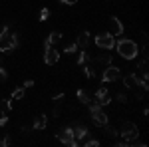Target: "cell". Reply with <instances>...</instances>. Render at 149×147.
<instances>
[{
  "instance_id": "7402d4cb",
  "label": "cell",
  "mask_w": 149,
  "mask_h": 147,
  "mask_svg": "<svg viewBox=\"0 0 149 147\" xmlns=\"http://www.w3.org/2000/svg\"><path fill=\"white\" fill-rule=\"evenodd\" d=\"M0 107H2V111H12V98L10 100H2Z\"/></svg>"
},
{
  "instance_id": "ba28073f",
  "label": "cell",
  "mask_w": 149,
  "mask_h": 147,
  "mask_svg": "<svg viewBox=\"0 0 149 147\" xmlns=\"http://www.w3.org/2000/svg\"><path fill=\"white\" fill-rule=\"evenodd\" d=\"M58 60H60V54H58L56 48H48L46 52H44V62H46L48 66H54V64H58Z\"/></svg>"
},
{
  "instance_id": "83f0119b",
  "label": "cell",
  "mask_w": 149,
  "mask_h": 147,
  "mask_svg": "<svg viewBox=\"0 0 149 147\" xmlns=\"http://www.w3.org/2000/svg\"><path fill=\"white\" fill-rule=\"evenodd\" d=\"M84 76H86V78H90V79L95 76V72H93L92 66H86V68H84Z\"/></svg>"
},
{
  "instance_id": "603a6c76",
  "label": "cell",
  "mask_w": 149,
  "mask_h": 147,
  "mask_svg": "<svg viewBox=\"0 0 149 147\" xmlns=\"http://www.w3.org/2000/svg\"><path fill=\"white\" fill-rule=\"evenodd\" d=\"M76 52H78V44L76 42H72V44H68L64 48V54H76Z\"/></svg>"
},
{
  "instance_id": "5bb4252c",
  "label": "cell",
  "mask_w": 149,
  "mask_h": 147,
  "mask_svg": "<svg viewBox=\"0 0 149 147\" xmlns=\"http://www.w3.org/2000/svg\"><path fill=\"white\" fill-rule=\"evenodd\" d=\"M32 127H34L36 131H40V129H46V127H48V117L44 115V113H42V115H38V117L34 119V125H32Z\"/></svg>"
},
{
  "instance_id": "2e32d148",
  "label": "cell",
  "mask_w": 149,
  "mask_h": 147,
  "mask_svg": "<svg viewBox=\"0 0 149 147\" xmlns=\"http://www.w3.org/2000/svg\"><path fill=\"white\" fill-rule=\"evenodd\" d=\"M81 145H84V147H100L102 143H100L97 139H93V137H90V133H88V135H86L84 139H81Z\"/></svg>"
},
{
  "instance_id": "7a4b0ae2",
  "label": "cell",
  "mask_w": 149,
  "mask_h": 147,
  "mask_svg": "<svg viewBox=\"0 0 149 147\" xmlns=\"http://www.w3.org/2000/svg\"><path fill=\"white\" fill-rule=\"evenodd\" d=\"M119 135H121V139H125L127 143L131 145L135 139L139 137V129L135 123H131V121H123L121 123V129H119Z\"/></svg>"
},
{
  "instance_id": "484cf974",
  "label": "cell",
  "mask_w": 149,
  "mask_h": 147,
  "mask_svg": "<svg viewBox=\"0 0 149 147\" xmlns=\"http://www.w3.org/2000/svg\"><path fill=\"white\" fill-rule=\"evenodd\" d=\"M88 105H90V113H95V111H100V109H102V105L95 102V100H93V102H88Z\"/></svg>"
},
{
  "instance_id": "4dcf8cb0",
  "label": "cell",
  "mask_w": 149,
  "mask_h": 147,
  "mask_svg": "<svg viewBox=\"0 0 149 147\" xmlns=\"http://www.w3.org/2000/svg\"><path fill=\"white\" fill-rule=\"evenodd\" d=\"M115 102L125 103V102H127V95H125V93H117V95H115Z\"/></svg>"
},
{
  "instance_id": "3957f363",
  "label": "cell",
  "mask_w": 149,
  "mask_h": 147,
  "mask_svg": "<svg viewBox=\"0 0 149 147\" xmlns=\"http://www.w3.org/2000/svg\"><path fill=\"white\" fill-rule=\"evenodd\" d=\"M56 137H58V141H62L64 145H68V147H78V145H80L78 139L74 137V129H72V125L62 127V129L56 133Z\"/></svg>"
},
{
  "instance_id": "30bf717a",
  "label": "cell",
  "mask_w": 149,
  "mask_h": 147,
  "mask_svg": "<svg viewBox=\"0 0 149 147\" xmlns=\"http://www.w3.org/2000/svg\"><path fill=\"white\" fill-rule=\"evenodd\" d=\"M72 129H74V137L78 139V143H80L81 139L90 133V131H88V127H86L84 123H74V125H72Z\"/></svg>"
},
{
  "instance_id": "ac0fdd59",
  "label": "cell",
  "mask_w": 149,
  "mask_h": 147,
  "mask_svg": "<svg viewBox=\"0 0 149 147\" xmlns=\"http://www.w3.org/2000/svg\"><path fill=\"white\" fill-rule=\"evenodd\" d=\"M76 98H78V102H80V103H88V102H90V95H88V91H86V90H78V91H76Z\"/></svg>"
},
{
  "instance_id": "5b68a950",
  "label": "cell",
  "mask_w": 149,
  "mask_h": 147,
  "mask_svg": "<svg viewBox=\"0 0 149 147\" xmlns=\"http://www.w3.org/2000/svg\"><path fill=\"white\" fill-rule=\"evenodd\" d=\"M18 46H20V36L14 32V34H10L8 38H4V40L0 42V52H2V54H10Z\"/></svg>"
},
{
  "instance_id": "d6a6232c",
  "label": "cell",
  "mask_w": 149,
  "mask_h": 147,
  "mask_svg": "<svg viewBox=\"0 0 149 147\" xmlns=\"http://www.w3.org/2000/svg\"><path fill=\"white\" fill-rule=\"evenodd\" d=\"M24 88H34V79H26L24 82Z\"/></svg>"
},
{
  "instance_id": "1f68e13d",
  "label": "cell",
  "mask_w": 149,
  "mask_h": 147,
  "mask_svg": "<svg viewBox=\"0 0 149 147\" xmlns=\"http://www.w3.org/2000/svg\"><path fill=\"white\" fill-rule=\"evenodd\" d=\"M60 2H62V4H66V6H74L78 0H60Z\"/></svg>"
},
{
  "instance_id": "e0dca14e",
  "label": "cell",
  "mask_w": 149,
  "mask_h": 147,
  "mask_svg": "<svg viewBox=\"0 0 149 147\" xmlns=\"http://www.w3.org/2000/svg\"><path fill=\"white\" fill-rule=\"evenodd\" d=\"M97 62L103 64V66H109V64L113 62V56H111V54H100V56H97Z\"/></svg>"
},
{
  "instance_id": "52a82bcc",
  "label": "cell",
  "mask_w": 149,
  "mask_h": 147,
  "mask_svg": "<svg viewBox=\"0 0 149 147\" xmlns=\"http://www.w3.org/2000/svg\"><path fill=\"white\" fill-rule=\"evenodd\" d=\"M109 26H111V34L113 36H121L125 32V26H123V22H121L117 16H111V18H109Z\"/></svg>"
},
{
  "instance_id": "9a60e30c",
  "label": "cell",
  "mask_w": 149,
  "mask_h": 147,
  "mask_svg": "<svg viewBox=\"0 0 149 147\" xmlns=\"http://www.w3.org/2000/svg\"><path fill=\"white\" fill-rule=\"evenodd\" d=\"M90 38H92V36H90V32H81L80 38H78V42H76V44H78V48L86 50V48L90 46Z\"/></svg>"
},
{
  "instance_id": "8fae6325",
  "label": "cell",
  "mask_w": 149,
  "mask_h": 147,
  "mask_svg": "<svg viewBox=\"0 0 149 147\" xmlns=\"http://www.w3.org/2000/svg\"><path fill=\"white\" fill-rule=\"evenodd\" d=\"M92 121L95 127H103V125L107 123V115H105V111L103 109H100V111L92 113Z\"/></svg>"
},
{
  "instance_id": "d6986e66",
  "label": "cell",
  "mask_w": 149,
  "mask_h": 147,
  "mask_svg": "<svg viewBox=\"0 0 149 147\" xmlns=\"http://www.w3.org/2000/svg\"><path fill=\"white\" fill-rule=\"evenodd\" d=\"M24 91H26V88H16V90L12 91V102H18V100H22L24 98Z\"/></svg>"
},
{
  "instance_id": "44dd1931",
  "label": "cell",
  "mask_w": 149,
  "mask_h": 147,
  "mask_svg": "<svg viewBox=\"0 0 149 147\" xmlns=\"http://www.w3.org/2000/svg\"><path fill=\"white\" fill-rule=\"evenodd\" d=\"M88 58H90V52H88V50H81L80 56H78V66H84V64L88 62Z\"/></svg>"
},
{
  "instance_id": "4fadbf2b",
  "label": "cell",
  "mask_w": 149,
  "mask_h": 147,
  "mask_svg": "<svg viewBox=\"0 0 149 147\" xmlns=\"http://www.w3.org/2000/svg\"><path fill=\"white\" fill-rule=\"evenodd\" d=\"M137 82H139L137 74H125L123 76V84H125L127 90H135L137 88Z\"/></svg>"
},
{
  "instance_id": "277c9868",
  "label": "cell",
  "mask_w": 149,
  "mask_h": 147,
  "mask_svg": "<svg viewBox=\"0 0 149 147\" xmlns=\"http://www.w3.org/2000/svg\"><path fill=\"white\" fill-rule=\"evenodd\" d=\"M93 42L97 48H102V50H113L115 48V36L111 32H102V34H97L93 38Z\"/></svg>"
},
{
  "instance_id": "f546056e",
  "label": "cell",
  "mask_w": 149,
  "mask_h": 147,
  "mask_svg": "<svg viewBox=\"0 0 149 147\" xmlns=\"http://www.w3.org/2000/svg\"><path fill=\"white\" fill-rule=\"evenodd\" d=\"M10 145V135H2L0 137V147H8Z\"/></svg>"
},
{
  "instance_id": "4316f807",
  "label": "cell",
  "mask_w": 149,
  "mask_h": 147,
  "mask_svg": "<svg viewBox=\"0 0 149 147\" xmlns=\"http://www.w3.org/2000/svg\"><path fill=\"white\" fill-rule=\"evenodd\" d=\"M6 79H8V72L2 66V56H0V82H6Z\"/></svg>"
},
{
  "instance_id": "f1b7e54d",
  "label": "cell",
  "mask_w": 149,
  "mask_h": 147,
  "mask_svg": "<svg viewBox=\"0 0 149 147\" xmlns=\"http://www.w3.org/2000/svg\"><path fill=\"white\" fill-rule=\"evenodd\" d=\"M6 123H8V111H2L0 113V127H4Z\"/></svg>"
},
{
  "instance_id": "836d02e7",
  "label": "cell",
  "mask_w": 149,
  "mask_h": 147,
  "mask_svg": "<svg viewBox=\"0 0 149 147\" xmlns=\"http://www.w3.org/2000/svg\"><path fill=\"white\" fill-rule=\"evenodd\" d=\"M135 98H137V100H145V93H143V91H135Z\"/></svg>"
},
{
  "instance_id": "e575fe53",
  "label": "cell",
  "mask_w": 149,
  "mask_h": 147,
  "mask_svg": "<svg viewBox=\"0 0 149 147\" xmlns=\"http://www.w3.org/2000/svg\"><path fill=\"white\" fill-rule=\"evenodd\" d=\"M52 115L58 119V117H60V109H58V107H54V109H52Z\"/></svg>"
},
{
  "instance_id": "ffe728a7",
  "label": "cell",
  "mask_w": 149,
  "mask_h": 147,
  "mask_svg": "<svg viewBox=\"0 0 149 147\" xmlns=\"http://www.w3.org/2000/svg\"><path fill=\"white\" fill-rule=\"evenodd\" d=\"M103 127H105V135H107V137H117V135H119V131H117L115 127H111L109 123H105Z\"/></svg>"
},
{
  "instance_id": "7c38bea8",
  "label": "cell",
  "mask_w": 149,
  "mask_h": 147,
  "mask_svg": "<svg viewBox=\"0 0 149 147\" xmlns=\"http://www.w3.org/2000/svg\"><path fill=\"white\" fill-rule=\"evenodd\" d=\"M62 38H64V34H62V32H52V34H50L46 40H44V50L52 48L54 44H58V42H60Z\"/></svg>"
},
{
  "instance_id": "cb8c5ba5",
  "label": "cell",
  "mask_w": 149,
  "mask_h": 147,
  "mask_svg": "<svg viewBox=\"0 0 149 147\" xmlns=\"http://www.w3.org/2000/svg\"><path fill=\"white\" fill-rule=\"evenodd\" d=\"M38 18H40V22H46L48 18H50V10H48V8H42L40 14H38Z\"/></svg>"
},
{
  "instance_id": "d590c367",
  "label": "cell",
  "mask_w": 149,
  "mask_h": 147,
  "mask_svg": "<svg viewBox=\"0 0 149 147\" xmlns=\"http://www.w3.org/2000/svg\"><path fill=\"white\" fill-rule=\"evenodd\" d=\"M52 100H54V102H58V100H64V93H56Z\"/></svg>"
},
{
  "instance_id": "9c48e42d",
  "label": "cell",
  "mask_w": 149,
  "mask_h": 147,
  "mask_svg": "<svg viewBox=\"0 0 149 147\" xmlns=\"http://www.w3.org/2000/svg\"><path fill=\"white\" fill-rule=\"evenodd\" d=\"M95 102L100 103L102 107L111 103V98H109V93H107V90H105V88H100V90L95 91Z\"/></svg>"
},
{
  "instance_id": "d4e9b609",
  "label": "cell",
  "mask_w": 149,
  "mask_h": 147,
  "mask_svg": "<svg viewBox=\"0 0 149 147\" xmlns=\"http://www.w3.org/2000/svg\"><path fill=\"white\" fill-rule=\"evenodd\" d=\"M10 36V26H2L0 28V42L4 40V38H8Z\"/></svg>"
},
{
  "instance_id": "6da1fadb",
  "label": "cell",
  "mask_w": 149,
  "mask_h": 147,
  "mask_svg": "<svg viewBox=\"0 0 149 147\" xmlns=\"http://www.w3.org/2000/svg\"><path fill=\"white\" fill-rule=\"evenodd\" d=\"M115 50H117V54L123 58V60H135L137 54H139L137 44L131 38H125L123 34L119 36V38H115Z\"/></svg>"
},
{
  "instance_id": "8992f818",
  "label": "cell",
  "mask_w": 149,
  "mask_h": 147,
  "mask_svg": "<svg viewBox=\"0 0 149 147\" xmlns=\"http://www.w3.org/2000/svg\"><path fill=\"white\" fill-rule=\"evenodd\" d=\"M119 78H121V70L117 68V66H113V64L105 66V70H103V74H102L103 84H105V82H117Z\"/></svg>"
}]
</instances>
